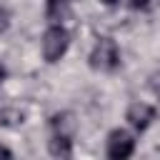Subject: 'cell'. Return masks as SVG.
<instances>
[{"label": "cell", "mask_w": 160, "mask_h": 160, "mask_svg": "<svg viewBox=\"0 0 160 160\" xmlns=\"http://www.w3.org/2000/svg\"><path fill=\"white\" fill-rule=\"evenodd\" d=\"M152 90H155V95L160 98V75H158V78H152Z\"/></svg>", "instance_id": "obj_8"}, {"label": "cell", "mask_w": 160, "mask_h": 160, "mask_svg": "<svg viewBox=\"0 0 160 160\" xmlns=\"http://www.w3.org/2000/svg\"><path fill=\"white\" fill-rule=\"evenodd\" d=\"M152 2H155V0H132L130 5H132L135 10H148V8L152 5Z\"/></svg>", "instance_id": "obj_6"}, {"label": "cell", "mask_w": 160, "mask_h": 160, "mask_svg": "<svg viewBox=\"0 0 160 160\" xmlns=\"http://www.w3.org/2000/svg\"><path fill=\"white\" fill-rule=\"evenodd\" d=\"M0 160H12V152H10L5 145H0Z\"/></svg>", "instance_id": "obj_7"}, {"label": "cell", "mask_w": 160, "mask_h": 160, "mask_svg": "<svg viewBox=\"0 0 160 160\" xmlns=\"http://www.w3.org/2000/svg\"><path fill=\"white\" fill-rule=\"evenodd\" d=\"M120 65V48L112 38H98V42L90 50V68L110 72Z\"/></svg>", "instance_id": "obj_1"}, {"label": "cell", "mask_w": 160, "mask_h": 160, "mask_svg": "<svg viewBox=\"0 0 160 160\" xmlns=\"http://www.w3.org/2000/svg\"><path fill=\"white\" fill-rule=\"evenodd\" d=\"M45 18L52 25H62L70 18V0H45Z\"/></svg>", "instance_id": "obj_5"}, {"label": "cell", "mask_w": 160, "mask_h": 160, "mask_svg": "<svg viewBox=\"0 0 160 160\" xmlns=\"http://www.w3.org/2000/svg\"><path fill=\"white\" fill-rule=\"evenodd\" d=\"M70 48V32L62 25H50L42 35V58L48 62H58Z\"/></svg>", "instance_id": "obj_2"}, {"label": "cell", "mask_w": 160, "mask_h": 160, "mask_svg": "<svg viewBox=\"0 0 160 160\" xmlns=\"http://www.w3.org/2000/svg\"><path fill=\"white\" fill-rule=\"evenodd\" d=\"M135 152V138L128 130H112L105 140V155L108 160H128Z\"/></svg>", "instance_id": "obj_3"}, {"label": "cell", "mask_w": 160, "mask_h": 160, "mask_svg": "<svg viewBox=\"0 0 160 160\" xmlns=\"http://www.w3.org/2000/svg\"><path fill=\"white\" fill-rule=\"evenodd\" d=\"M125 120H128L135 130L142 132V130H148V128L152 125V120H155V108L148 105V102H132V105L128 108Z\"/></svg>", "instance_id": "obj_4"}, {"label": "cell", "mask_w": 160, "mask_h": 160, "mask_svg": "<svg viewBox=\"0 0 160 160\" xmlns=\"http://www.w3.org/2000/svg\"><path fill=\"white\" fill-rule=\"evenodd\" d=\"M102 5H115V2H120V0H100Z\"/></svg>", "instance_id": "obj_9"}, {"label": "cell", "mask_w": 160, "mask_h": 160, "mask_svg": "<svg viewBox=\"0 0 160 160\" xmlns=\"http://www.w3.org/2000/svg\"><path fill=\"white\" fill-rule=\"evenodd\" d=\"M2 78H5V68L0 65V82H2Z\"/></svg>", "instance_id": "obj_10"}]
</instances>
